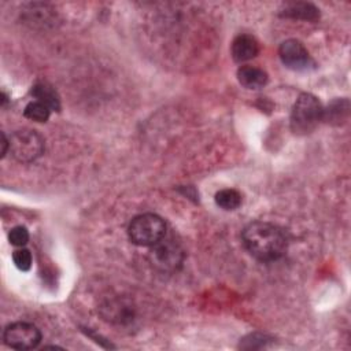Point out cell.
<instances>
[{
  "instance_id": "3957f363",
  "label": "cell",
  "mask_w": 351,
  "mask_h": 351,
  "mask_svg": "<svg viewBox=\"0 0 351 351\" xmlns=\"http://www.w3.org/2000/svg\"><path fill=\"white\" fill-rule=\"evenodd\" d=\"M132 243L141 247H152L166 234V223L156 214H141L132 219L128 228Z\"/></svg>"
},
{
  "instance_id": "5b68a950",
  "label": "cell",
  "mask_w": 351,
  "mask_h": 351,
  "mask_svg": "<svg viewBox=\"0 0 351 351\" xmlns=\"http://www.w3.org/2000/svg\"><path fill=\"white\" fill-rule=\"evenodd\" d=\"M151 263L162 271H176L184 262V250L173 239H162L151 247Z\"/></svg>"
},
{
  "instance_id": "6da1fadb",
  "label": "cell",
  "mask_w": 351,
  "mask_h": 351,
  "mask_svg": "<svg viewBox=\"0 0 351 351\" xmlns=\"http://www.w3.org/2000/svg\"><path fill=\"white\" fill-rule=\"evenodd\" d=\"M245 250L258 261L271 262L281 258L288 247L284 232L269 222L254 221L241 233Z\"/></svg>"
},
{
  "instance_id": "7c38bea8",
  "label": "cell",
  "mask_w": 351,
  "mask_h": 351,
  "mask_svg": "<svg viewBox=\"0 0 351 351\" xmlns=\"http://www.w3.org/2000/svg\"><path fill=\"white\" fill-rule=\"evenodd\" d=\"M215 203L223 210H236L241 204V195L236 189H222L215 193Z\"/></svg>"
},
{
  "instance_id": "9a60e30c",
  "label": "cell",
  "mask_w": 351,
  "mask_h": 351,
  "mask_svg": "<svg viewBox=\"0 0 351 351\" xmlns=\"http://www.w3.org/2000/svg\"><path fill=\"white\" fill-rule=\"evenodd\" d=\"M8 240L15 247H23L29 241V232L25 226H15L11 229Z\"/></svg>"
},
{
  "instance_id": "5bb4252c",
  "label": "cell",
  "mask_w": 351,
  "mask_h": 351,
  "mask_svg": "<svg viewBox=\"0 0 351 351\" xmlns=\"http://www.w3.org/2000/svg\"><path fill=\"white\" fill-rule=\"evenodd\" d=\"M12 261L15 263V266L22 270V271H27L32 266V254L29 250L26 248H21L14 251L12 254Z\"/></svg>"
},
{
  "instance_id": "9c48e42d",
  "label": "cell",
  "mask_w": 351,
  "mask_h": 351,
  "mask_svg": "<svg viewBox=\"0 0 351 351\" xmlns=\"http://www.w3.org/2000/svg\"><path fill=\"white\" fill-rule=\"evenodd\" d=\"M239 82L248 89H259L267 82V74L259 67L243 66L237 70Z\"/></svg>"
},
{
  "instance_id": "277c9868",
  "label": "cell",
  "mask_w": 351,
  "mask_h": 351,
  "mask_svg": "<svg viewBox=\"0 0 351 351\" xmlns=\"http://www.w3.org/2000/svg\"><path fill=\"white\" fill-rule=\"evenodd\" d=\"M43 151L44 140L34 130H18L10 137V152L19 162H32L37 159L43 154Z\"/></svg>"
},
{
  "instance_id": "8fae6325",
  "label": "cell",
  "mask_w": 351,
  "mask_h": 351,
  "mask_svg": "<svg viewBox=\"0 0 351 351\" xmlns=\"http://www.w3.org/2000/svg\"><path fill=\"white\" fill-rule=\"evenodd\" d=\"M32 95L37 99V101L44 103L51 110H59L60 108V101H59L58 93L52 89V86H49L44 82L36 84L32 89Z\"/></svg>"
},
{
  "instance_id": "8992f818",
  "label": "cell",
  "mask_w": 351,
  "mask_h": 351,
  "mask_svg": "<svg viewBox=\"0 0 351 351\" xmlns=\"http://www.w3.org/2000/svg\"><path fill=\"white\" fill-rule=\"evenodd\" d=\"M4 343L15 350H32L41 341L38 328L30 322H14L4 329Z\"/></svg>"
},
{
  "instance_id": "7a4b0ae2",
  "label": "cell",
  "mask_w": 351,
  "mask_h": 351,
  "mask_svg": "<svg viewBox=\"0 0 351 351\" xmlns=\"http://www.w3.org/2000/svg\"><path fill=\"white\" fill-rule=\"evenodd\" d=\"M324 118V108L319 100L311 93H302L292 108L291 129L298 134L313 132Z\"/></svg>"
},
{
  "instance_id": "4fadbf2b",
  "label": "cell",
  "mask_w": 351,
  "mask_h": 351,
  "mask_svg": "<svg viewBox=\"0 0 351 351\" xmlns=\"http://www.w3.org/2000/svg\"><path fill=\"white\" fill-rule=\"evenodd\" d=\"M49 111L51 108L47 107L44 103L41 101H32L25 107V117L36 121V122H45L49 118Z\"/></svg>"
},
{
  "instance_id": "2e32d148",
  "label": "cell",
  "mask_w": 351,
  "mask_h": 351,
  "mask_svg": "<svg viewBox=\"0 0 351 351\" xmlns=\"http://www.w3.org/2000/svg\"><path fill=\"white\" fill-rule=\"evenodd\" d=\"M7 149H10V140H7L5 134L1 133V158L7 154Z\"/></svg>"
},
{
  "instance_id": "ba28073f",
  "label": "cell",
  "mask_w": 351,
  "mask_h": 351,
  "mask_svg": "<svg viewBox=\"0 0 351 351\" xmlns=\"http://www.w3.org/2000/svg\"><path fill=\"white\" fill-rule=\"evenodd\" d=\"M259 52V44L250 34H239L232 43V56L236 62H247Z\"/></svg>"
},
{
  "instance_id": "52a82bcc",
  "label": "cell",
  "mask_w": 351,
  "mask_h": 351,
  "mask_svg": "<svg viewBox=\"0 0 351 351\" xmlns=\"http://www.w3.org/2000/svg\"><path fill=\"white\" fill-rule=\"evenodd\" d=\"M278 55L281 62L291 70L303 71V70H307L310 66H313V59L308 51L304 48V45L300 41L295 38H289L281 43Z\"/></svg>"
},
{
  "instance_id": "30bf717a",
  "label": "cell",
  "mask_w": 351,
  "mask_h": 351,
  "mask_svg": "<svg viewBox=\"0 0 351 351\" xmlns=\"http://www.w3.org/2000/svg\"><path fill=\"white\" fill-rule=\"evenodd\" d=\"M281 15L293 18V19H304V21H315L319 16V11L311 3H287L281 11Z\"/></svg>"
}]
</instances>
